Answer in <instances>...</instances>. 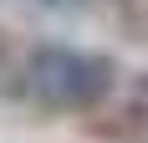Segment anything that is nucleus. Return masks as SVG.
Returning <instances> with one entry per match:
<instances>
[{"label": "nucleus", "mask_w": 148, "mask_h": 143, "mask_svg": "<svg viewBox=\"0 0 148 143\" xmlns=\"http://www.w3.org/2000/svg\"><path fill=\"white\" fill-rule=\"evenodd\" d=\"M118 87V61L102 51H82V46H36L10 77V97L36 107V113H92L102 107Z\"/></svg>", "instance_id": "obj_1"}, {"label": "nucleus", "mask_w": 148, "mask_h": 143, "mask_svg": "<svg viewBox=\"0 0 148 143\" xmlns=\"http://www.w3.org/2000/svg\"><path fill=\"white\" fill-rule=\"evenodd\" d=\"M133 118L148 128V77H138V82H133Z\"/></svg>", "instance_id": "obj_2"}, {"label": "nucleus", "mask_w": 148, "mask_h": 143, "mask_svg": "<svg viewBox=\"0 0 148 143\" xmlns=\"http://www.w3.org/2000/svg\"><path fill=\"white\" fill-rule=\"evenodd\" d=\"M0 67H5V36H0Z\"/></svg>", "instance_id": "obj_3"}]
</instances>
